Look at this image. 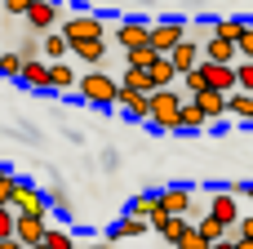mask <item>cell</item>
Segmentation results:
<instances>
[{
	"label": "cell",
	"mask_w": 253,
	"mask_h": 249,
	"mask_svg": "<svg viewBox=\"0 0 253 249\" xmlns=\"http://www.w3.org/2000/svg\"><path fill=\"white\" fill-rule=\"evenodd\" d=\"M76 94H80L89 107H116V102H120V80H116V76H102V71L93 67V71L80 76V89H76Z\"/></svg>",
	"instance_id": "obj_1"
},
{
	"label": "cell",
	"mask_w": 253,
	"mask_h": 249,
	"mask_svg": "<svg viewBox=\"0 0 253 249\" xmlns=\"http://www.w3.org/2000/svg\"><path fill=\"white\" fill-rule=\"evenodd\" d=\"M178 116H182V94H173V89H156L151 94V129H160V134H178Z\"/></svg>",
	"instance_id": "obj_2"
},
{
	"label": "cell",
	"mask_w": 253,
	"mask_h": 249,
	"mask_svg": "<svg viewBox=\"0 0 253 249\" xmlns=\"http://www.w3.org/2000/svg\"><path fill=\"white\" fill-rule=\"evenodd\" d=\"M13 209L18 214H49L53 209V200H49V192H40L36 183H27V178H18V192H13Z\"/></svg>",
	"instance_id": "obj_3"
},
{
	"label": "cell",
	"mask_w": 253,
	"mask_h": 249,
	"mask_svg": "<svg viewBox=\"0 0 253 249\" xmlns=\"http://www.w3.org/2000/svg\"><path fill=\"white\" fill-rule=\"evenodd\" d=\"M62 36L76 45V40H102L107 36V27H102V18L98 13H71L67 22H62Z\"/></svg>",
	"instance_id": "obj_4"
},
{
	"label": "cell",
	"mask_w": 253,
	"mask_h": 249,
	"mask_svg": "<svg viewBox=\"0 0 253 249\" xmlns=\"http://www.w3.org/2000/svg\"><path fill=\"white\" fill-rule=\"evenodd\" d=\"M200 71H205V85L209 89H218V94H236L240 89V71H236V62H200Z\"/></svg>",
	"instance_id": "obj_5"
},
{
	"label": "cell",
	"mask_w": 253,
	"mask_h": 249,
	"mask_svg": "<svg viewBox=\"0 0 253 249\" xmlns=\"http://www.w3.org/2000/svg\"><path fill=\"white\" fill-rule=\"evenodd\" d=\"M187 40V22L182 18H165V22H151V45L160 53H173V45Z\"/></svg>",
	"instance_id": "obj_6"
},
{
	"label": "cell",
	"mask_w": 253,
	"mask_h": 249,
	"mask_svg": "<svg viewBox=\"0 0 253 249\" xmlns=\"http://www.w3.org/2000/svg\"><path fill=\"white\" fill-rule=\"evenodd\" d=\"M27 89H40V94H49L53 89V71H49V58H27V67H22V76H18Z\"/></svg>",
	"instance_id": "obj_7"
},
{
	"label": "cell",
	"mask_w": 253,
	"mask_h": 249,
	"mask_svg": "<svg viewBox=\"0 0 253 249\" xmlns=\"http://www.w3.org/2000/svg\"><path fill=\"white\" fill-rule=\"evenodd\" d=\"M120 116H129V120H151V94H138V89H125L120 85Z\"/></svg>",
	"instance_id": "obj_8"
},
{
	"label": "cell",
	"mask_w": 253,
	"mask_h": 249,
	"mask_svg": "<svg viewBox=\"0 0 253 249\" xmlns=\"http://www.w3.org/2000/svg\"><path fill=\"white\" fill-rule=\"evenodd\" d=\"M187 227H191V223H187L182 214H169V209H160V214L151 218V232H160V236H165L173 249H178V241L187 236Z\"/></svg>",
	"instance_id": "obj_9"
},
{
	"label": "cell",
	"mask_w": 253,
	"mask_h": 249,
	"mask_svg": "<svg viewBox=\"0 0 253 249\" xmlns=\"http://www.w3.org/2000/svg\"><path fill=\"white\" fill-rule=\"evenodd\" d=\"M116 45H120V49H133V45H151V22L125 18V22L116 27Z\"/></svg>",
	"instance_id": "obj_10"
},
{
	"label": "cell",
	"mask_w": 253,
	"mask_h": 249,
	"mask_svg": "<svg viewBox=\"0 0 253 249\" xmlns=\"http://www.w3.org/2000/svg\"><path fill=\"white\" fill-rule=\"evenodd\" d=\"M169 58H173V67H178V71L187 76V71H196V67L205 62V45H200V40H178Z\"/></svg>",
	"instance_id": "obj_11"
},
{
	"label": "cell",
	"mask_w": 253,
	"mask_h": 249,
	"mask_svg": "<svg viewBox=\"0 0 253 249\" xmlns=\"http://www.w3.org/2000/svg\"><path fill=\"white\" fill-rule=\"evenodd\" d=\"M209 214H213L218 223L236 227V223H240V200H236V192H231V187H227V192H213V200H209Z\"/></svg>",
	"instance_id": "obj_12"
},
{
	"label": "cell",
	"mask_w": 253,
	"mask_h": 249,
	"mask_svg": "<svg viewBox=\"0 0 253 249\" xmlns=\"http://www.w3.org/2000/svg\"><path fill=\"white\" fill-rule=\"evenodd\" d=\"M142 232H151V218H138V214H125L111 232H107V241L116 245V241H138Z\"/></svg>",
	"instance_id": "obj_13"
},
{
	"label": "cell",
	"mask_w": 253,
	"mask_h": 249,
	"mask_svg": "<svg viewBox=\"0 0 253 249\" xmlns=\"http://www.w3.org/2000/svg\"><path fill=\"white\" fill-rule=\"evenodd\" d=\"M44 232H49V214H44V218H40V214H18V241H22V245H40Z\"/></svg>",
	"instance_id": "obj_14"
},
{
	"label": "cell",
	"mask_w": 253,
	"mask_h": 249,
	"mask_svg": "<svg viewBox=\"0 0 253 249\" xmlns=\"http://www.w3.org/2000/svg\"><path fill=\"white\" fill-rule=\"evenodd\" d=\"M205 58H209V62H240V45H236V40H222V36L209 31V40H205Z\"/></svg>",
	"instance_id": "obj_15"
},
{
	"label": "cell",
	"mask_w": 253,
	"mask_h": 249,
	"mask_svg": "<svg viewBox=\"0 0 253 249\" xmlns=\"http://www.w3.org/2000/svg\"><path fill=\"white\" fill-rule=\"evenodd\" d=\"M196 102H200V111H205V120H209V125H218L222 116H231V107H227V94H218V89H205V94H196Z\"/></svg>",
	"instance_id": "obj_16"
},
{
	"label": "cell",
	"mask_w": 253,
	"mask_h": 249,
	"mask_svg": "<svg viewBox=\"0 0 253 249\" xmlns=\"http://www.w3.org/2000/svg\"><path fill=\"white\" fill-rule=\"evenodd\" d=\"M209 120H205V111H200V102L196 98H182V116H178V134H200Z\"/></svg>",
	"instance_id": "obj_17"
},
{
	"label": "cell",
	"mask_w": 253,
	"mask_h": 249,
	"mask_svg": "<svg viewBox=\"0 0 253 249\" xmlns=\"http://www.w3.org/2000/svg\"><path fill=\"white\" fill-rule=\"evenodd\" d=\"M27 22H31L36 31H49V27L58 22V0H36L31 13H27Z\"/></svg>",
	"instance_id": "obj_18"
},
{
	"label": "cell",
	"mask_w": 253,
	"mask_h": 249,
	"mask_svg": "<svg viewBox=\"0 0 253 249\" xmlns=\"http://www.w3.org/2000/svg\"><path fill=\"white\" fill-rule=\"evenodd\" d=\"M71 53H76L80 62H89V67H102V58H107V40H76Z\"/></svg>",
	"instance_id": "obj_19"
},
{
	"label": "cell",
	"mask_w": 253,
	"mask_h": 249,
	"mask_svg": "<svg viewBox=\"0 0 253 249\" xmlns=\"http://www.w3.org/2000/svg\"><path fill=\"white\" fill-rule=\"evenodd\" d=\"M49 71H53V89H58V94H71V89H80V76L71 71V62H67V58L49 62Z\"/></svg>",
	"instance_id": "obj_20"
},
{
	"label": "cell",
	"mask_w": 253,
	"mask_h": 249,
	"mask_svg": "<svg viewBox=\"0 0 253 249\" xmlns=\"http://www.w3.org/2000/svg\"><path fill=\"white\" fill-rule=\"evenodd\" d=\"M160 200H165V209H169V214H187V209L196 205L191 187H165V192H160Z\"/></svg>",
	"instance_id": "obj_21"
},
{
	"label": "cell",
	"mask_w": 253,
	"mask_h": 249,
	"mask_svg": "<svg viewBox=\"0 0 253 249\" xmlns=\"http://www.w3.org/2000/svg\"><path fill=\"white\" fill-rule=\"evenodd\" d=\"M178 76H182V71L173 67V58H169V53H160V58H156V67H151L156 89H173V80H178Z\"/></svg>",
	"instance_id": "obj_22"
},
{
	"label": "cell",
	"mask_w": 253,
	"mask_h": 249,
	"mask_svg": "<svg viewBox=\"0 0 253 249\" xmlns=\"http://www.w3.org/2000/svg\"><path fill=\"white\" fill-rule=\"evenodd\" d=\"M160 209H165L160 192H142V196H133V200H129V214H138V218H156Z\"/></svg>",
	"instance_id": "obj_23"
},
{
	"label": "cell",
	"mask_w": 253,
	"mask_h": 249,
	"mask_svg": "<svg viewBox=\"0 0 253 249\" xmlns=\"http://www.w3.org/2000/svg\"><path fill=\"white\" fill-rule=\"evenodd\" d=\"M156 58H160V49L156 45H133V49H125V67H156Z\"/></svg>",
	"instance_id": "obj_24"
},
{
	"label": "cell",
	"mask_w": 253,
	"mask_h": 249,
	"mask_svg": "<svg viewBox=\"0 0 253 249\" xmlns=\"http://www.w3.org/2000/svg\"><path fill=\"white\" fill-rule=\"evenodd\" d=\"M125 89H138V94H156V80H151V71L147 67H125V80H120Z\"/></svg>",
	"instance_id": "obj_25"
},
{
	"label": "cell",
	"mask_w": 253,
	"mask_h": 249,
	"mask_svg": "<svg viewBox=\"0 0 253 249\" xmlns=\"http://www.w3.org/2000/svg\"><path fill=\"white\" fill-rule=\"evenodd\" d=\"M227 107H231V116H236V120H245V125H253V94H245V89L227 94Z\"/></svg>",
	"instance_id": "obj_26"
},
{
	"label": "cell",
	"mask_w": 253,
	"mask_h": 249,
	"mask_svg": "<svg viewBox=\"0 0 253 249\" xmlns=\"http://www.w3.org/2000/svg\"><path fill=\"white\" fill-rule=\"evenodd\" d=\"M209 31H213V36H222V40H236V45H240V36L249 31V22H240V18H218Z\"/></svg>",
	"instance_id": "obj_27"
},
{
	"label": "cell",
	"mask_w": 253,
	"mask_h": 249,
	"mask_svg": "<svg viewBox=\"0 0 253 249\" xmlns=\"http://www.w3.org/2000/svg\"><path fill=\"white\" fill-rule=\"evenodd\" d=\"M196 227H200V236H205L209 245H213V241H222V236H231V227H227V223H218L213 214H205V218H200Z\"/></svg>",
	"instance_id": "obj_28"
},
{
	"label": "cell",
	"mask_w": 253,
	"mask_h": 249,
	"mask_svg": "<svg viewBox=\"0 0 253 249\" xmlns=\"http://www.w3.org/2000/svg\"><path fill=\"white\" fill-rule=\"evenodd\" d=\"M40 45H44V58H49V62H58V58L71 53V40H67V36H44Z\"/></svg>",
	"instance_id": "obj_29"
},
{
	"label": "cell",
	"mask_w": 253,
	"mask_h": 249,
	"mask_svg": "<svg viewBox=\"0 0 253 249\" xmlns=\"http://www.w3.org/2000/svg\"><path fill=\"white\" fill-rule=\"evenodd\" d=\"M44 245H49V249H76V241H71V232H67V227H53V223H49Z\"/></svg>",
	"instance_id": "obj_30"
},
{
	"label": "cell",
	"mask_w": 253,
	"mask_h": 249,
	"mask_svg": "<svg viewBox=\"0 0 253 249\" xmlns=\"http://www.w3.org/2000/svg\"><path fill=\"white\" fill-rule=\"evenodd\" d=\"M22 67H27V58H22V53H4V58H0V76H9V80H18V76H22Z\"/></svg>",
	"instance_id": "obj_31"
},
{
	"label": "cell",
	"mask_w": 253,
	"mask_h": 249,
	"mask_svg": "<svg viewBox=\"0 0 253 249\" xmlns=\"http://www.w3.org/2000/svg\"><path fill=\"white\" fill-rule=\"evenodd\" d=\"M178 249H209V241H205V236H200V227L191 223V227H187V236L178 241Z\"/></svg>",
	"instance_id": "obj_32"
},
{
	"label": "cell",
	"mask_w": 253,
	"mask_h": 249,
	"mask_svg": "<svg viewBox=\"0 0 253 249\" xmlns=\"http://www.w3.org/2000/svg\"><path fill=\"white\" fill-rule=\"evenodd\" d=\"M236 71H240V89L253 94V58H240V62H236Z\"/></svg>",
	"instance_id": "obj_33"
},
{
	"label": "cell",
	"mask_w": 253,
	"mask_h": 249,
	"mask_svg": "<svg viewBox=\"0 0 253 249\" xmlns=\"http://www.w3.org/2000/svg\"><path fill=\"white\" fill-rule=\"evenodd\" d=\"M13 192H18V174H4L0 178V205H13Z\"/></svg>",
	"instance_id": "obj_34"
},
{
	"label": "cell",
	"mask_w": 253,
	"mask_h": 249,
	"mask_svg": "<svg viewBox=\"0 0 253 249\" xmlns=\"http://www.w3.org/2000/svg\"><path fill=\"white\" fill-rule=\"evenodd\" d=\"M0 4H4V13H13V18H27L36 0H0Z\"/></svg>",
	"instance_id": "obj_35"
},
{
	"label": "cell",
	"mask_w": 253,
	"mask_h": 249,
	"mask_svg": "<svg viewBox=\"0 0 253 249\" xmlns=\"http://www.w3.org/2000/svg\"><path fill=\"white\" fill-rule=\"evenodd\" d=\"M231 236H236V241H240V236H249V241H253V218H240V223L231 227Z\"/></svg>",
	"instance_id": "obj_36"
},
{
	"label": "cell",
	"mask_w": 253,
	"mask_h": 249,
	"mask_svg": "<svg viewBox=\"0 0 253 249\" xmlns=\"http://www.w3.org/2000/svg\"><path fill=\"white\" fill-rule=\"evenodd\" d=\"M240 58H253V22H249V31L240 36Z\"/></svg>",
	"instance_id": "obj_37"
},
{
	"label": "cell",
	"mask_w": 253,
	"mask_h": 249,
	"mask_svg": "<svg viewBox=\"0 0 253 249\" xmlns=\"http://www.w3.org/2000/svg\"><path fill=\"white\" fill-rule=\"evenodd\" d=\"M49 200H53V209H62V214H67V192H62V187H53V192H49Z\"/></svg>",
	"instance_id": "obj_38"
},
{
	"label": "cell",
	"mask_w": 253,
	"mask_h": 249,
	"mask_svg": "<svg viewBox=\"0 0 253 249\" xmlns=\"http://www.w3.org/2000/svg\"><path fill=\"white\" fill-rule=\"evenodd\" d=\"M231 192H236V196H249V200H253V183H231Z\"/></svg>",
	"instance_id": "obj_39"
},
{
	"label": "cell",
	"mask_w": 253,
	"mask_h": 249,
	"mask_svg": "<svg viewBox=\"0 0 253 249\" xmlns=\"http://www.w3.org/2000/svg\"><path fill=\"white\" fill-rule=\"evenodd\" d=\"M209 249H240V245H236V236H222V241H213Z\"/></svg>",
	"instance_id": "obj_40"
},
{
	"label": "cell",
	"mask_w": 253,
	"mask_h": 249,
	"mask_svg": "<svg viewBox=\"0 0 253 249\" xmlns=\"http://www.w3.org/2000/svg\"><path fill=\"white\" fill-rule=\"evenodd\" d=\"M84 249H111V241H89Z\"/></svg>",
	"instance_id": "obj_41"
},
{
	"label": "cell",
	"mask_w": 253,
	"mask_h": 249,
	"mask_svg": "<svg viewBox=\"0 0 253 249\" xmlns=\"http://www.w3.org/2000/svg\"><path fill=\"white\" fill-rule=\"evenodd\" d=\"M236 245H240V249H253V241H249V236H240V241H236Z\"/></svg>",
	"instance_id": "obj_42"
},
{
	"label": "cell",
	"mask_w": 253,
	"mask_h": 249,
	"mask_svg": "<svg viewBox=\"0 0 253 249\" xmlns=\"http://www.w3.org/2000/svg\"><path fill=\"white\" fill-rule=\"evenodd\" d=\"M27 249H49V245H44V241H40V245H27Z\"/></svg>",
	"instance_id": "obj_43"
},
{
	"label": "cell",
	"mask_w": 253,
	"mask_h": 249,
	"mask_svg": "<svg viewBox=\"0 0 253 249\" xmlns=\"http://www.w3.org/2000/svg\"><path fill=\"white\" fill-rule=\"evenodd\" d=\"M4 174H9V169H4V165H0V178H4Z\"/></svg>",
	"instance_id": "obj_44"
},
{
	"label": "cell",
	"mask_w": 253,
	"mask_h": 249,
	"mask_svg": "<svg viewBox=\"0 0 253 249\" xmlns=\"http://www.w3.org/2000/svg\"><path fill=\"white\" fill-rule=\"evenodd\" d=\"M0 58H4V49H0Z\"/></svg>",
	"instance_id": "obj_45"
},
{
	"label": "cell",
	"mask_w": 253,
	"mask_h": 249,
	"mask_svg": "<svg viewBox=\"0 0 253 249\" xmlns=\"http://www.w3.org/2000/svg\"><path fill=\"white\" fill-rule=\"evenodd\" d=\"M133 249H142V245H133Z\"/></svg>",
	"instance_id": "obj_46"
}]
</instances>
